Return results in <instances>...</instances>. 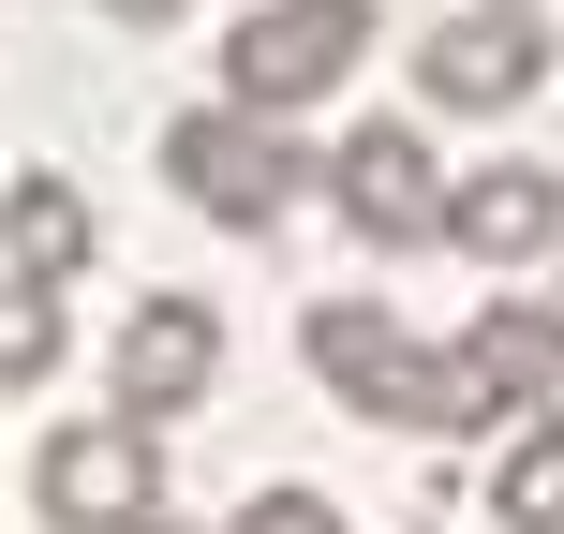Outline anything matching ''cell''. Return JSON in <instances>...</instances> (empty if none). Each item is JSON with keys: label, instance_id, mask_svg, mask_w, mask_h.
I'll use <instances>...</instances> for the list:
<instances>
[{"label": "cell", "instance_id": "obj_1", "mask_svg": "<svg viewBox=\"0 0 564 534\" xmlns=\"http://www.w3.org/2000/svg\"><path fill=\"white\" fill-rule=\"evenodd\" d=\"M297 357H312V386H327L341 416H371V431H431V446L506 431V416L476 401V371H460L446 341H416L387 297H312V312H297Z\"/></svg>", "mask_w": 564, "mask_h": 534}, {"label": "cell", "instance_id": "obj_2", "mask_svg": "<svg viewBox=\"0 0 564 534\" xmlns=\"http://www.w3.org/2000/svg\"><path fill=\"white\" fill-rule=\"evenodd\" d=\"M371 45H387V15H371V0H253V15L224 30V105L312 119V105H341V89H357Z\"/></svg>", "mask_w": 564, "mask_h": 534}, {"label": "cell", "instance_id": "obj_3", "mask_svg": "<svg viewBox=\"0 0 564 534\" xmlns=\"http://www.w3.org/2000/svg\"><path fill=\"white\" fill-rule=\"evenodd\" d=\"M30 520L45 534H149L164 520V431L149 416H59L45 446H30Z\"/></svg>", "mask_w": 564, "mask_h": 534}, {"label": "cell", "instance_id": "obj_4", "mask_svg": "<svg viewBox=\"0 0 564 534\" xmlns=\"http://www.w3.org/2000/svg\"><path fill=\"white\" fill-rule=\"evenodd\" d=\"M164 178H178V194H194L224 238H268L327 164H312L282 119H253V105H178V119H164Z\"/></svg>", "mask_w": 564, "mask_h": 534}, {"label": "cell", "instance_id": "obj_5", "mask_svg": "<svg viewBox=\"0 0 564 534\" xmlns=\"http://www.w3.org/2000/svg\"><path fill=\"white\" fill-rule=\"evenodd\" d=\"M105 386H119V416H194L208 386H224V312L194 297V282H149L134 312L105 327Z\"/></svg>", "mask_w": 564, "mask_h": 534}, {"label": "cell", "instance_id": "obj_6", "mask_svg": "<svg viewBox=\"0 0 564 534\" xmlns=\"http://www.w3.org/2000/svg\"><path fill=\"white\" fill-rule=\"evenodd\" d=\"M535 89H550L535 0H460V15L416 45V105L431 119H506V105H535Z\"/></svg>", "mask_w": 564, "mask_h": 534}, {"label": "cell", "instance_id": "obj_7", "mask_svg": "<svg viewBox=\"0 0 564 534\" xmlns=\"http://www.w3.org/2000/svg\"><path fill=\"white\" fill-rule=\"evenodd\" d=\"M327 208L371 238V253H431L446 238V164H431L416 119H357V134L327 149Z\"/></svg>", "mask_w": 564, "mask_h": 534}, {"label": "cell", "instance_id": "obj_8", "mask_svg": "<svg viewBox=\"0 0 564 534\" xmlns=\"http://www.w3.org/2000/svg\"><path fill=\"white\" fill-rule=\"evenodd\" d=\"M446 253H476L490 282L564 253V164L535 149H490V164H446Z\"/></svg>", "mask_w": 564, "mask_h": 534}, {"label": "cell", "instance_id": "obj_9", "mask_svg": "<svg viewBox=\"0 0 564 534\" xmlns=\"http://www.w3.org/2000/svg\"><path fill=\"white\" fill-rule=\"evenodd\" d=\"M89 253H105V224H89V194H75L59 164L0 178V282H45V297H59Z\"/></svg>", "mask_w": 564, "mask_h": 534}, {"label": "cell", "instance_id": "obj_10", "mask_svg": "<svg viewBox=\"0 0 564 534\" xmlns=\"http://www.w3.org/2000/svg\"><path fill=\"white\" fill-rule=\"evenodd\" d=\"M490 534H564V416H520L490 431V476H476Z\"/></svg>", "mask_w": 564, "mask_h": 534}, {"label": "cell", "instance_id": "obj_11", "mask_svg": "<svg viewBox=\"0 0 564 534\" xmlns=\"http://www.w3.org/2000/svg\"><path fill=\"white\" fill-rule=\"evenodd\" d=\"M75 357V327H59L45 282H0V386H45V371Z\"/></svg>", "mask_w": 564, "mask_h": 534}, {"label": "cell", "instance_id": "obj_12", "mask_svg": "<svg viewBox=\"0 0 564 534\" xmlns=\"http://www.w3.org/2000/svg\"><path fill=\"white\" fill-rule=\"evenodd\" d=\"M224 534H357V520H341V505H327L312 476H268V490H253V505H238Z\"/></svg>", "mask_w": 564, "mask_h": 534}, {"label": "cell", "instance_id": "obj_13", "mask_svg": "<svg viewBox=\"0 0 564 534\" xmlns=\"http://www.w3.org/2000/svg\"><path fill=\"white\" fill-rule=\"evenodd\" d=\"M149 534H194V520H178V505H164V520H149Z\"/></svg>", "mask_w": 564, "mask_h": 534}, {"label": "cell", "instance_id": "obj_14", "mask_svg": "<svg viewBox=\"0 0 564 534\" xmlns=\"http://www.w3.org/2000/svg\"><path fill=\"white\" fill-rule=\"evenodd\" d=\"M550 312H564V253H550Z\"/></svg>", "mask_w": 564, "mask_h": 534}, {"label": "cell", "instance_id": "obj_15", "mask_svg": "<svg viewBox=\"0 0 564 534\" xmlns=\"http://www.w3.org/2000/svg\"><path fill=\"white\" fill-rule=\"evenodd\" d=\"M401 534H431V520H401Z\"/></svg>", "mask_w": 564, "mask_h": 534}]
</instances>
